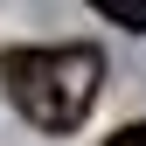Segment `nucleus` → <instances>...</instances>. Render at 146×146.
<instances>
[{
  "label": "nucleus",
  "mask_w": 146,
  "mask_h": 146,
  "mask_svg": "<svg viewBox=\"0 0 146 146\" xmlns=\"http://www.w3.org/2000/svg\"><path fill=\"white\" fill-rule=\"evenodd\" d=\"M104 146H146V118H139V125H118V132L104 139Z\"/></svg>",
  "instance_id": "nucleus-3"
},
{
  "label": "nucleus",
  "mask_w": 146,
  "mask_h": 146,
  "mask_svg": "<svg viewBox=\"0 0 146 146\" xmlns=\"http://www.w3.org/2000/svg\"><path fill=\"white\" fill-rule=\"evenodd\" d=\"M98 14L118 21V28H132V35H146V0H98Z\"/></svg>",
  "instance_id": "nucleus-2"
},
{
  "label": "nucleus",
  "mask_w": 146,
  "mask_h": 146,
  "mask_svg": "<svg viewBox=\"0 0 146 146\" xmlns=\"http://www.w3.org/2000/svg\"><path fill=\"white\" fill-rule=\"evenodd\" d=\"M0 84H7L14 111L42 132H77L98 104L104 84V56L90 42H63V49H7L0 56Z\"/></svg>",
  "instance_id": "nucleus-1"
}]
</instances>
